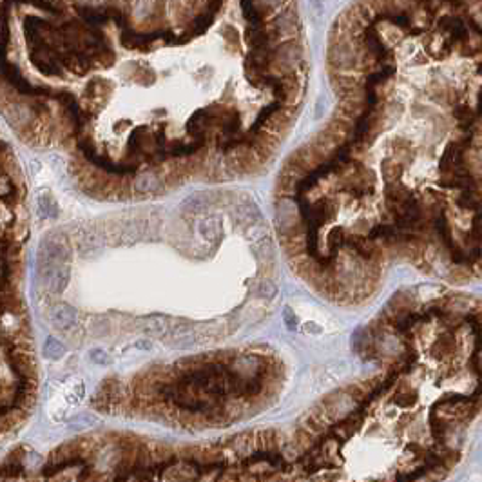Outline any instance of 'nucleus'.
I'll return each mask as SVG.
<instances>
[{
    "mask_svg": "<svg viewBox=\"0 0 482 482\" xmlns=\"http://www.w3.org/2000/svg\"><path fill=\"white\" fill-rule=\"evenodd\" d=\"M75 9L80 15V18L84 20L87 26H95V28H98V26L105 24V22L109 20L105 8H93V6H87V4L85 6L78 4Z\"/></svg>",
    "mask_w": 482,
    "mask_h": 482,
    "instance_id": "nucleus-8",
    "label": "nucleus"
},
{
    "mask_svg": "<svg viewBox=\"0 0 482 482\" xmlns=\"http://www.w3.org/2000/svg\"><path fill=\"white\" fill-rule=\"evenodd\" d=\"M65 354V347L62 343H60L58 339L55 337H48V341H45L44 345V355L48 359H58L62 357V355Z\"/></svg>",
    "mask_w": 482,
    "mask_h": 482,
    "instance_id": "nucleus-13",
    "label": "nucleus"
},
{
    "mask_svg": "<svg viewBox=\"0 0 482 482\" xmlns=\"http://www.w3.org/2000/svg\"><path fill=\"white\" fill-rule=\"evenodd\" d=\"M295 18H297V16H295L294 11H283V13H279V15L274 18V24H276L274 31H276V33H281V31H290V29H294Z\"/></svg>",
    "mask_w": 482,
    "mask_h": 482,
    "instance_id": "nucleus-12",
    "label": "nucleus"
},
{
    "mask_svg": "<svg viewBox=\"0 0 482 482\" xmlns=\"http://www.w3.org/2000/svg\"><path fill=\"white\" fill-rule=\"evenodd\" d=\"M91 359H93V363H96V364H109L111 363V357H109L104 350H100V348H96V350L91 352Z\"/></svg>",
    "mask_w": 482,
    "mask_h": 482,
    "instance_id": "nucleus-20",
    "label": "nucleus"
},
{
    "mask_svg": "<svg viewBox=\"0 0 482 482\" xmlns=\"http://www.w3.org/2000/svg\"><path fill=\"white\" fill-rule=\"evenodd\" d=\"M159 187L158 179L152 174H144L136 181V191L138 192H154Z\"/></svg>",
    "mask_w": 482,
    "mask_h": 482,
    "instance_id": "nucleus-16",
    "label": "nucleus"
},
{
    "mask_svg": "<svg viewBox=\"0 0 482 482\" xmlns=\"http://www.w3.org/2000/svg\"><path fill=\"white\" fill-rule=\"evenodd\" d=\"M159 36H162V29H156V31L152 33H136L129 28L122 31L120 40H122V44L129 49H144L147 48V45H151L154 40H158Z\"/></svg>",
    "mask_w": 482,
    "mask_h": 482,
    "instance_id": "nucleus-5",
    "label": "nucleus"
},
{
    "mask_svg": "<svg viewBox=\"0 0 482 482\" xmlns=\"http://www.w3.org/2000/svg\"><path fill=\"white\" fill-rule=\"evenodd\" d=\"M394 71H395L394 67H384V69H381V71L370 73L366 78V87H377L379 84L386 82V80L394 75Z\"/></svg>",
    "mask_w": 482,
    "mask_h": 482,
    "instance_id": "nucleus-15",
    "label": "nucleus"
},
{
    "mask_svg": "<svg viewBox=\"0 0 482 482\" xmlns=\"http://www.w3.org/2000/svg\"><path fill=\"white\" fill-rule=\"evenodd\" d=\"M241 9H243V15L248 22H252V26H261L265 20V15L261 11V8L258 6L256 0H241Z\"/></svg>",
    "mask_w": 482,
    "mask_h": 482,
    "instance_id": "nucleus-10",
    "label": "nucleus"
},
{
    "mask_svg": "<svg viewBox=\"0 0 482 482\" xmlns=\"http://www.w3.org/2000/svg\"><path fill=\"white\" fill-rule=\"evenodd\" d=\"M51 323L56 328H71L76 323V310L67 303H60L56 305L51 310Z\"/></svg>",
    "mask_w": 482,
    "mask_h": 482,
    "instance_id": "nucleus-6",
    "label": "nucleus"
},
{
    "mask_svg": "<svg viewBox=\"0 0 482 482\" xmlns=\"http://www.w3.org/2000/svg\"><path fill=\"white\" fill-rule=\"evenodd\" d=\"M0 75L4 76L9 84L16 89V91L24 93V95H42V93H48V89L33 87L28 80L20 75L18 67L13 64H9L8 58H6V55H0Z\"/></svg>",
    "mask_w": 482,
    "mask_h": 482,
    "instance_id": "nucleus-2",
    "label": "nucleus"
},
{
    "mask_svg": "<svg viewBox=\"0 0 482 482\" xmlns=\"http://www.w3.org/2000/svg\"><path fill=\"white\" fill-rule=\"evenodd\" d=\"M345 241H347V243L350 245L352 248H355V252H359L361 256H364V258H370V256H372V248H370V245H368V238L348 236Z\"/></svg>",
    "mask_w": 482,
    "mask_h": 482,
    "instance_id": "nucleus-14",
    "label": "nucleus"
},
{
    "mask_svg": "<svg viewBox=\"0 0 482 482\" xmlns=\"http://www.w3.org/2000/svg\"><path fill=\"white\" fill-rule=\"evenodd\" d=\"M363 44H364L366 51L370 53V56L375 60V62H381V64H384V62H388V60L392 58L390 48H388V45L383 42V38H381V35L375 31L374 26H364V29H363Z\"/></svg>",
    "mask_w": 482,
    "mask_h": 482,
    "instance_id": "nucleus-3",
    "label": "nucleus"
},
{
    "mask_svg": "<svg viewBox=\"0 0 482 482\" xmlns=\"http://www.w3.org/2000/svg\"><path fill=\"white\" fill-rule=\"evenodd\" d=\"M439 28H443L446 33H450V42L451 44H464L470 36V29L468 24L463 18L453 15H446L439 20Z\"/></svg>",
    "mask_w": 482,
    "mask_h": 482,
    "instance_id": "nucleus-4",
    "label": "nucleus"
},
{
    "mask_svg": "<svg viewBox=\"0 0 482 482\" xmlns=\"http://www.w3.org/2000/svg\"><path fill=\"white\" fill-rule=\"evenodd\" d=\"M67 281H69V268L65 267V265H56V267L53 268L51 278H49L53 292H62L67 287Z\"/></svg>",
    "mask_w": 482,
    "mask_h": 482,
    "instance_id": "nucleus-11",
    "label": "nucleus"
},
{
    "mask_svg": "<svg viewBox=\"0 0 482 482\" xmlns=\"http://www.w3.org/2000/svg\"><path fill=\"white\" fill-rule=\"evenodd\" d=\"M285 323L290 330H295V327H297V317L290 308H285Z\"/></svg>",
    "mask_w": 482,
    "mask_h": 482,
    "instance_id": "nucleus-21",
    "label": "nucleus"
},
{
    "mask_svg": "<svg viewBox=\"0 0 482 482\" xmlns=\"http://www.w3.org/2000/svg\"><path fill=\"white\" fill-rule=\"evenodd\" d=\"M33 65L44 75H62V67H60L58 56L56 51L48 44L31 45V53H29Z\"/></svg>",
    "mask_w": 482,
    "mask_h": 482,
    "instance_id": "nucleus-1",
    "label": "nucleus"
},
{
    "mask_svg": "<svg viewBox=\"0 0 482 482\" xmlns=\"http://www.w3.org/2000/svg\"><path fill=\"white\" fill-rule=\"evenodd\" d=\"M328 58L330 64L337 65V67H352L355 65V53L347 44H334L328 51Z\"/></svg>",
    "mask_w": 482,
    "mask_h": 482,
    "instance_id": "nucleus-7",
    "label": "nucleus"
},
{
    "mask_svg": "<svg viewBox=\"0 0 482 482\" xmlns=\"http://www.w3.org/2000/svg\"><path fill=\"white\" fill-rule=\"evenodd\" d=\"M276 35H278V33H276L274 29L261 28V26H252V29L247 33L248 44L252 45V49L270 48L272 42H274V38H276Z\"/></svg>",
    "mask_w": 482,
    "mask_h": 482,
    "instance_id": "nucleus-9",
    "label": "nucleus"
},
{
    "mask_svg": "<svg viewBox=\"0 0 482 482\" xmlns=\"http://www.w3.org/2000/svg\"><path fill=\"white\" fill-rule=\"evenodd\" d=\"M281 107V102H274V104H270L268 107H265L263 111L259 112V116L256 118V124H254V127L250 129V131H256L258 127H261V124H265V120H268L270 118V114L272 112H276L278 109Z\"/></svg>",
    "mask_w": 482,
    "mask_h": 482,
    "instance_id": "nucleus-17",
    "label": "nucleus"
},
{
    "mask_svg": "<svg viewBox=\"0 0 482 482\" xmlns=\"http://www.w3.org/2000/svg\"><path fill=\"white\" fill-rule=\"evenodd\" d=\"M345 238H343V231L341 228H334V231L330 232V238H328V245H330V254L335 256V250H337L341 245H343Z\"/></svg>",
    "mask_w": 482,
    "mask_h": 482,
    "instance_id": "nucleus-18",
    "label": "nucleus"
},
{
    "mask_svg": "<svg viewBox=\"0 0 482 482\" xmlns=\"http://www.w3.org/2000/svg\"><path fill=\"white\" fill-rule=\"evenodd\" d=\"M29 4H33L35 8H38V9H42V11H48V13H51V15H56L58 16L60 13V8L56 4H53V2H49V0H31Z\"/></svg>",
    "mask_w": 482,
    "mask_h": 482,
    "instance_id": "nucleus-19",
    "label": "nucleus"
}]
</instances>
